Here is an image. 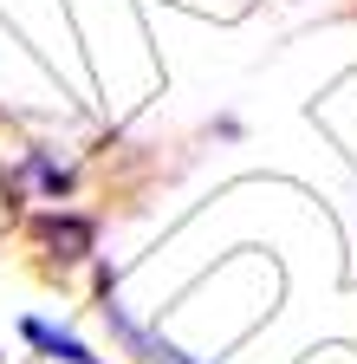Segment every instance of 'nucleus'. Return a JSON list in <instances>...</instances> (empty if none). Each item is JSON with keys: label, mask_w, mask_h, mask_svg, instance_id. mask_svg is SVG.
I'll list each match as a JSON object with an SVG mask.
<instances>
[{"label": "nucleus", "mask_w": 357, "mask_h": 364, "mask_svg": "<svg viewBox=\"0 0 357 364\" xmlns=\"http://www.w3.org/2000/svg\"><path fill=\"white\" fill-rule=\"evenodd\" d=\"M33 235L46 241L59 260H84V254L98 247V228L84 221V215H59V208H53V215H39V221H33Z\"/></svg>", "instance_id": "nucleus-1"}, {"label": "nucleus", "mask_w": 357, "mask_h": 364, "mask_svg": "<svg viewBox=\"0 0 357 364\" xmlns=\"http://www.w3.org/2000/svg\"><path fill=\"white\" fill-rule=\"evenodd\" d=\"M20 338H26L33 351H46L53 364H104L98 351H84V345H78L72 332H59L53 318H20Z\"/></svg>", "instance_id": "nucleus-2"}, {"label": "nucleus", "mask_w": 357, "mask_h": 364, "mask_svg": "<svg viewBox=\"0 0 357 364\" xmlns=\"http://www.w3.org/2000/svg\"><path fill=\"white\" fill-rule=\"evenodd\" d=\"M26 169H33V176H39V182H46V196H65V189H72V176H65V169H59V163H53V156H33V163H26Z\"/></svg>", "instance_id": "nucleus-3"}]
</instances>
